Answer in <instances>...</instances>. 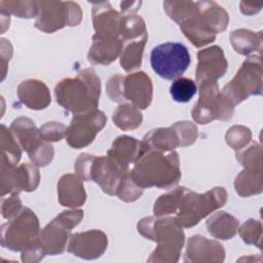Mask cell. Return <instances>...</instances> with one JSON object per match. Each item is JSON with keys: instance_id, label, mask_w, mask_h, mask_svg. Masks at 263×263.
Masks as SVG:
<instances>
[{"instance_id": "cell-14", "label": "cell", "mask_w": 263, "mask_h": 263, "mask_svg": "<svg viewBox=\"0 0 263 263\" xmlns=\"http://www.w3.org/2000/svg\"><path fill=\"white\" fill-rule=\"evenodd\" d=\"M107 122L105 113L99 109L86 113L75 114L67 127L66 141L74 149L90 145Z\"/></svg>"}, {"instance_id": "cell-13", "label": "cell", "mask_w": 263, "mask_h": 263, "mask_svg": "<svg viewBox=\"0 0 263 263\" xmlns=\"http://www.w3.org/2000/svg\"><path fill=\"white\" fill-rule=\"evenodd\" d=\"M40 182L38 166L22 163L18 166L10 160L0 159V190L1 196L5 194H18L21 191L32 192L37 189Z\"/></svg>"}, {"instance_id": "cell-10", "label": "cell", "mask_w": 263, "mask_h": 263, "mask_svg": "<svg viewBox=\"0 0 263 263\" xmlns=\"http://www.w3.org/2000/svg\"><path fill=\"white\" fill-rule=\"evenodd\" d=\"M83 219L82 210H69L59 214L43 229L40 230L38 240L45 255L63 254L68 245L71 230Z\"/></svg>"}, {"instance_id": "cell-37", "label": "cell", "mask_w": 263, "mask_h": 263, "mask_svg": "<svg viewBox=\"0 0 263 263\" xmlns=\"http://www.w3.org/2000/svg\"><path fill=\"white\" fill-rule=\"evenodd\" d=\"M27 153L33 164L43 167L49 164L53 159L54 149L49 142L40 139L27 151Z\"/></svg>"}, {"instance_id": "cell-25", "label": "cell", "mask_w": 263, "mask_h": 263, "mask_svg": "<svg viewBox=\"0 0 263 263\" xmlns=\"http://www.w3.org/2000/svg\"><path fill=\"white\" fill-rule=\"evenodd\" d=\"M209 233L218 239L227 240L233 238L239 227L238 220L223 211L217 212L212 215L205 222Z\"/></svg>"}, {"instance_id": "cell-1", "label": "cell", "mask_w": 263, "mask_h": 263, "mask_svg": "<svg viewBox=\"0 0 263 263\" xmlns=\"http://www.w3.org/2000/svg\"><path fill=\"white\" fill-rule=\"evenodd\" d=\"M138 232L157 243L147 262L175 263L180 259L185 243L183 227L176 217H145L137 225Z\"/></svg>"}, {"instance_id": "cell-30", "label": "cell", "mask_w": 263, "mask_h": 263, "mask_svg": "<svg viewBox=\"0 0 263 263\" xmlns=\"http://www.w3.org/2000/svg\"><path fill=\"white\" fill-rule=\"evenodd\" d=\"M112 120L121 130H133L142 124L143 115L135 105L123 103L113 111Z\"/></svg>"}, {"instance_id": "cell-38", "label": "cell", "mask_w": 263, "mask_h": 263, "mask_svg": "<svg viewBox=\"0 0 263 263\" xmlns=\"http://www.w3.org/2000/svg\"><path fill=\"white\" fill-rule=\"evenodd\" d=\"M143 191L144 189L133 180L128 171L123 175L118 184L116 196H118L119 199L124 202H133L142 196Z\"/></svg>"}, {"instance_id": "cell-17", "label": "cell", "mask_w": 263, "mask_h": 263, "mask_svg": "<svg viewBox=\"0 0 263 263\" xmlns=\"http://www.w3.org/2000/svg\"><path fill=\"white\" fill-rule=\"evenodd\" d=\"M225 259L223 246L214 239L195 234L188 238L184 262L186 263H221Z\"/></svg>"}, {"instance_id": "cell-22", "label": "cell", "mask_w": 263, "mask_h": 263, "mask_svg": "<svg viewBox=\"0 0 263 263\" xmlns=\"http://www.w3.org/2000/svg\"><path fill=\"white\" fill-rule=\"evenodd\" d=\"M18 100L29 109L43 110L51 102V96L47 85L38 79H26L17 86Z\"/></svg>"}, {"instance_id": "cell-33", "label": "cell", "mask_w": 263, "mask_h": 263, "mask_svg": "<svg viewBox=\"0 0 263 263\" xmlns=\"http://www.w3.org/2000/svg\"><path fill=\"white\" fill-rule=\"evenodd\" d=\"M0 12L23 18L36 17L38 14L37 1H0Z\"/></svg>"}, {"instance_id": "cell-7", "label": "cell", "mask_w": 263, "mask_h": 263, "mask_svg": "<svg viewBox=\"0 0 263 263\" xmlns=\"http://www.w3.org/2000/svg\"><path fill=\"white\" fill-rule=\"evenodd\" d=\"M262 60L251 55L245 60L235 76L223 87L221 93L235 107L251 96L262 95Z\"/></svg>"}, {"instance_id": "cell-27", "label": "cell", "mask_w": 263, "mask_h": 263, "mask_svg": "<svg viewBox=\"0 0 263 263\" xmlns=\"http://www.w3.org/2000/svg\"><path fill=\"white\" fill-rule=\"evenodd\" d=\"M229 41L235 52L241 55H249L261 50L262 31L253 32L247 29H237L230 34Z\"/></svg>"}, {"instance_id": "cell-28", "label": "cell", "mask_w": 263, "mask_h": 263, "mask_svg": "<svg viewBox=\"0 0 263 263\" xmlns=\"http://www.w3.org/2000/svg\"><path fill=\"white\" fill-rule=\"evenodd\" d=\"M9 128L20 143L22 149L26 152L41 139L39 136V128H37L35 122L28 117L15 118L11 122Z\"/></svg>"}, {"instance_id": "cell-48", "label": "cell", "mask_w": 263, "mask_h": 263, "mask_svg": "<svg viewBox=\"0 0 263 263\" xmlns=\"http://www.w3.org/2000/svg\"><path fill=\"white\" fill-rule=\"evenodd\" d=\"M262 4L261 3H250V2H240V11L243 14L251 15L254 13H257L261 10Z\"/></svg>"}, {"instance_id": "cell-39", "label": "cell", "mask_w": 263, "mask_h": 263, "mask_svg": "<svg viewBox=\"0 0 263 263\" xmlns=\"http://www.w3.org/2000/svg\"><path fill=\"white\" fill-rule=\"evenodd\" d=\"M252 132L245 125H233L227 129L225 141L227 145L235 151L241 150L251 142Z\"/></svg>"}, {"instance_id": "cell-47", "label": "cell", "mask_w": 263, "mask_h": 263, "mask_svg": "<svg viewBox=\"0 0 263 263\" xmlns=\"http://www.w3.org/2000/svg\"><path fill=\"white\" fill-rule=\"evenodd\" d=\"M142 5V1H127V2H121L120 3V10L121 14H135Z\"/></svg>"}, {"instance_id": "cell-43", "label": "cell", "mask_w": 263, "mask_h": 263, "mask_svg": "<svg viewBox=\"0 0 263 263\" xmlns=\"http://www.w3.org/2000/svg\"><path fill=\"white\" fill-rule=\"evenodd\" d=\"M123 77L121 74H114L111 76L106 83V92L109 99L116 103H122L123 93H122V82Z\"/></svg>"}, {"instance_id": "cell-5", "label": "cell", "mask_w": 263, "mask_h": 263, "mask_svg": "<svg viewBox=\"0 0 263 263\" xmlns=\"http://www.w3.org/2000/svg\"><path fill=\"white\" fill-rule=\"evenodd\" d=\"M76 176L82 181H93L108 195H116L117 187L124 171L110 156H97L89 153L78 155L75 164Z\"/></svg>"}, {"instance_id": "cell-15", "label": "cell", "mask_w": 263, "mask_h": 263, "mask_svg": "<svg viewBox=\"0 0 263 263\" xmlns=\"http://www.w3.org/2000/svg\"><path fill=\"white\" fill-rule=\"evenodd\" d=\"M108 247V237L105 232L91 229L70 235L67 251L79 258L93 260L100 258Z\"/></svg>"}, {"instance_id": "cell-6", "label": "cell", "mask_w": 263, "mask_h": 263, "mask_svg": "<svg viewBox=\"0 0 263 263\" xmlns=\"http://www.w3.org/2000/svg\"><path fill=\"white\" fill-rule=\"evenodd\" d=\"M227 197L228 193L223 187H214L205 193H196L188 189L175 217L182 227H193L201 219L222 208Z\"/></svg>"}, {"instance_id": "cell-42", "label": "cell", "mask_w": 263, "mask_h": 263, "mask_svg": "<svg viewBox=\"0 0 263 263\" xmlns=\"http://www.w3.org/2000/svg\"><path fill=\"white\" fill-rule=\"evenodd\" d=\"M67 127L62 122L50 121L46 122L39 127V136L46 142H59L66 138Z\"/></svg>"}, {"instance_id": "cell-20", "label": "cell", "mask_w": 263, "mask_h": 263, "mask_svg": "<svg viewBox=\"0 0 263 263\" xmlns=\"http://www.w3.org/2000/svg\"><path fill=\"white\" fill-rule=\"evenodd\" d=\"M122 48L123 42L120 38L93 34L92 43L87 53V60L92 65L108 66L120 57Z\"/></svg>"}, {"instance_id": "cell-16", "label": "cell", "mask_w": 263, "mask_h": 263, "mask_svg": "<svg viewBox=\"0 0 263 263\" xmlns=\"http://www.w3.org/2000/svg\"><path fill=\"white\" fill-rule=\"evenodd\" d=\"M197 66L195 79L197 83L204 81H217L227 71L228 62L223 49L218 45H212L197 52Z\"/></svg>"}, {"instance_id": "cell-36", "label": "cell", "mask_w": 263, "mask_h": 263, "mask_svg": "<svg viewBox=\"0 0 263 263\" xmlns=\"http://www.w3.org/2000/svg\"><path fill=\"white\" fill-rule=\"evenodd\" d=\"M235 152L236 160L243 166V168H262L263 156L260 144L253 143L248 148L245 147Z\"/></svg>"}, {"instance_id": "cell-31", "label": "cell", "mask_w": 263, "mask_h": 263, "mask_svg": "<svg viewBox=\"0 0 263 263\" xmlns=\"http://www.w3.org/2000/svg\"><path fill=\"white\" fill-rule=\"evenodd\" d=\"M187 190L188 188L184 186H179L160 195L154 202V206H153L154 216L163 217V216L176 214L180 208L183 196L185 195Z\"/></svg>"}, {"instance_id": "cell-3", "label": "cell", "mask_w": 263, "mask_h": 263, "mask_svg": "<svg viewBox=\"0 0 263 263\" xmlns=\"http://www.w3.org/2000/svg\"><path fill=\"white\" fill-rule=\"evenodd\" d=\"M57 103L75 114L97 109L101 96V81L93 69L81 70L74 77L62 79L54 86Z\"/></svg>"}, {"instance_id": "cell-32", "label": "cell", "mask_w": 263, "mask_h": 263, "mask_svg": "<svg viewBox=\"0 0 263 263\" xmlns=\"http://www.w3.org/2000/svg\"><path fill=\"white\" fill-rule=\"evenodd\" d=\"M147 34L144 20L137 14H122L119 36L123 43L139 39Z\"/></svg>"}, {"instance_id": "cell-26", "label": "cell", "mask_w": 263, "mask_h": 263, "mask_svg": "<svg viewBox=\"0 0 263 263\" xmlns=\"http://www.w3.org/2000/svg\"><path fill=\"white\" fill-rule=\"evenodd\" d=\"M262 168H243L234 180V188L240 197H249L262 193Z\"/></svg>"}, {"instance_id": "cell-18", "label": "cell", "mask_w": 263, "mask_h": 263, "mask_svg": "<svg viewBox=\"0 0 263 263\" xmlns=\"http://www.w3.org/2000/svg\"><path fill=\"white\" fill-rule=\"evenodd\" d=\"M122 93L124 101H130L139 109H147L153 98L152 80L144 71L130 73L123 77Z\"/></svg>"}, {"instance_id": "cell-34", "label": "cell", "mask_w": 263, "mask_h": 263, "mask_svg": "<svg viewBox=\"0 0 263 263\" xmlns=\"http://www.w3.org/2000/svg\"><path fill=\"white\" fill-rule=\"evenodd\" d=\"M1 141V157H4L14 164H17L22 156V147L10 128L1 124L0 130Z\"/></svg>"}, {"instance_id": "cell-9", "label": "cell", "mask_w": 263, "mask_h": 263, "mask_svg": "<svg viewBox=\"0 0 263 263\" xmlns=\"http://www.w3.org/2000/svg\"><path fill=\"white\" fill-rule=\"evenodd\" d=\"M40 224L29 208L22 211L1 226V246L13 252H22L39 235Z\"/></svg>"}, {"instance_id": "cell-46", "label": "cell", "mask_w": 263, "mask_h": 263, "mask_svg": "<svg viewBox=\"0 0 263 263\" xmlns=\"http://www.w3.org/2000/svg\"><path fill=\"white\" fill-rule=\"evenodd\" d=\"M12 55V46L9 40L1 38V80L4 79L7 71V65Z\"/></svg>"}, {"instance_id": "cell-11", "label": "cell", "mask_w": 263, "mask_h": 263, "mask_svg": "<svg viewBox=\"0 0 263 263\" xmlns=\"http://www.w3.org/2000/svg\"><path fill=\"white\" fill-rule=\"evenodd\" d=\"M38 14L35 27L44 33H53L66 26H78L82 10L72 1H37Z\"/></svg>"}, {"instance_id": "cell-40", "label": "cell", "mask_w": 263, "mask_h": 263, "mask_svg": "<svg viewBox=\"0 0 263 263\" xmlns=\"http://www.w3.org/2000/svg\"><path fill=\"white\" fill-rule=\"evenodd\" d=\"M240 237L247 245L262 248V223L259 220L249 219L238 229Z\"/></svg>"}, {"instance_id": "cell-24", "label": "cell", "mask_w": 263, "mask_h": 263, "mask_svg": "<svg viewBox=\"0 0 263 263\" xmlns=\"http://www.w3.org/2000/svg\"><path fill=\"white\" fill-rule=\"evenodd\" d=\"M142 142L146 151L154 150L165 153L181 147L179 136L173 125L168 127H158L150 130L145 135Z\"/></svg>"}, {"instance_id": "cell-44", "label": "cell", "mask_w": 263, "mask_h": 263, "mask_svg": "<svg viewBox=\"0 0 263 263\" xmlns=\"http://www.w3.org/2000/svg\"><path fill=\"white\" fill-rule=\"evenodd\" d=\"M45 253L38 240V237L22 251L21 259L25 263H36L44 258Z\"/></svg>"}, {"instance_id": "cell-12", "label": "cell", "mask_w": 263, "mask_h": 263, "mask_svg": "<svg viewBox=\"0 0 263 263\" xmlns=\"http://www.w3.org/2000/svg\"><path fill=\"white\" fill-rule=\"evenodd\" d=\"M190 53L185 45L179 42H165L151 50L150 63L153 71L161 78L176 80L190 65Z\"/></svg>"}, {"instance_id": "cell-29", "label": "cell", "mask_w": 263, "mask_h": 263, "mask_svg": "<svg viewBox=\"0 0 263 263\" xmlns=\"http://www.w3.org/2000/svg\"><path fill=\"white\" fill-rule=\"evenodd\" d=\"M147 40L148 34L144 35L139 39L123 43V48L119 58L120 66L125 72H132L141 67L142 57Z\"/></svg>"}, {"instance_id": "cell-35", "label": "cell", "mask_w": 263, "mask_h": 263, "mask_svg": "<svg viewBox=\"0 0 263 263\" xmlns=\"http://www.w3.org/2000/svg\"><path fill=\"white\" fill-rule=\"evenodd\" d=\"M197 91L196 83L186 77H180L171 84L170 93L174 101L178 103H187Z\"/></svg>"}, {"instance_id": "cell-2", "label": "cell", "mask_w": 263, "mask_h": 263, "mask_svg": "<svg viewBox=\"0 0 263 263\" xmlns=\"http://www.w3.org/2000/svg\"><path fill=\"white\" fill-rule=\"evenodd\" d=\"M133 180L143 189L156 187L168 189L181 179L180 158L176 151L164 152L147 150L129 170Z\"/></svg>"}, {"instance_id": "cell-19", "label": "cell", "mask_w": 263, "mask_h": 263, "mask_svg": "<svg viewBox=\"0 0 263 263\" xmlns=\"http://www.w3.org/2000/svg\"><path fill=\"white\" fill-rule=\"evenodd\" d=\"M122 14L115 10L107 1L92 3V25L95 34L106 37L120 38L119 30Z\"/></svg>"}, {"instance_id": "cell-8", "label": "cell", "mask_w": 263, "mask_h": 263, "mask_svg": "<svg viewBox=\"0 0 263 263\" xmlns=\"http://www.w3.org/2000/svg\"><path fill=\"white\" fill-rule=\"evenodd\" d=\"M198 86L199 98L191 111L193 120L199 124H206L214 120H230L234 107L221 93L217 81H204Z\"/></svg>"}, {"instance_id": "cell-21", "label": "cell", "mask_w": 263, "mask_h": 263, "mask_svg": "<svg viewBox=\"0 0 263 263\" xmlns=\"http://www.w3.org/2000/svg\"><path fill=\"white\" fill-rule=\"evenodd\" d=\"M146 151L142 141L130 136H120L114 140L107 155L113 158L124 171H129L130 164Z\"/></svg>"}, {"instance_id": "cell-41", "label": "cell", "mask_w": 263, "mask_h": 263, "mask_svg": "<svg viewBox=\"0 0 263 263\" xmlns=\"http://www.w3.org/2000/svg\"><path fill=\"white\" fill-rule=\"evenodd\" d=\"M172 125L176 129L179 136L181 147L190 146L196 141L198 136V129H197V126L191 121H188V120L177 121Z\"/></svg>"}, {"instance_id": "cell-45", "label": "cell", "mask_w": 263, "mask_h": 263, "mask_svg": "<svg viewBox=\"0 0 263 263\" xmlns=\"http://www.w3.org/2000/svg\"><path fill=\"white\" fill-rule=\"evenodd\" d=\"M23 208L24 206L22 204V200L18 197V195L11 194L9 197L2 199V208H1L2 217L4 219L9 220L13 218L15 215H17Z\"/></svg>"}, {"instance_id": "cell-23", "label": "cell", "mask_w": 263, "mask_h": 263, "mask_svg": "<svg viewBox=\"0 0 263 263\" xmlns=\"http://www.w3.org/2000/svg\"><path fill=\"white\" fill-rule=\"evenodd\" d=\"M83 181L74 174L63 175L58 182L59 202L63 206L76 209L86 200Z\"/></svg>"}, {"instance_id": "cell-4", "label": "cell", "mask_w": 263, "mask_h": 263, "mask_svg": "<svg viewBox=\"0 0 263 263\" xmlns=\"http://www.w3.org/2000/svg\"><path fill=\"white\" fill-rule=\"evenodd\" d=\"M163 8L195 47H202L216 39V34L206 26L198 1H164Z\"/></svg>"}]
</instances>
